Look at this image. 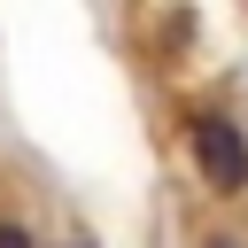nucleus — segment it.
<instances>
[{
  "instance_id": "f257e3e1",
  "label": "nucleus",
  "mask_w": 248,
  "mask_h": 248,
  "mask_svg": "<svg viewBox=\"0 0 248 248\" xmlns=\"http://www.w3.org/2000/svg\"><path fill=\"white\" fill-rule=\"evenodd\" d=\"M186 140H194V163H202L209 194H225V202L248 194V132H240V116H225V108H194Z\"/></svg>"
},
{
  "instance_id": "f03ea898",
  "label": "nucleus",
  "mask_w": 248,
  "mask_h": 248,
  "mask_svg": "<svg viewBox=\"0 0 248 248\" xmlns=\"http://www.w3.org/2000/svg\"><path fill=\"white\" fill-rule=\"evenodd\" d=\"M0 248H31V232H23L16 217H0Z\"/></svg>"
},
{
  "instance_id": "7ed1b4c3",
  "label": "nucleus",
  "mask_w": 248,
  "mask_h": 248,
  "mask_svg": "<svg viewBox=\"0 0 248 248\" xmlns=\"http://www.w3.org/2000/svg\"><path fill=\"white\" fill-rule=\"evenodd\" d=\"M209 248H248V240H232V232H217V240H209Z\"/></svg>"
}]
</instances>
